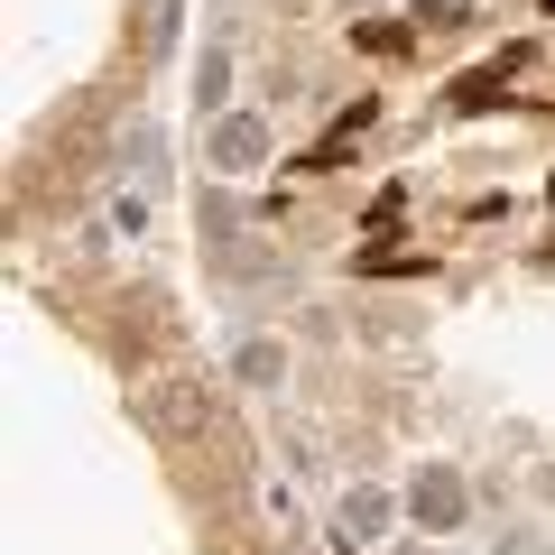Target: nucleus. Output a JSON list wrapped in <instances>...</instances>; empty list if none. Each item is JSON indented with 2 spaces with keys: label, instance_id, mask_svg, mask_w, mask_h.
I'll return each mask as SVG.
<instances>
[{
  "label": "nucleus",
  "instance_id": "obj_6",
  "mask_svg": "<svg viewBox=\"0 0 555 555\" xmlns=\"http://www.w3.org/2000/svg\"><path fill=\"white\" fill-rule=\"evenodd\" d=\"M361 269L371 278H416V269H436V250H371Z\"/></svg>",
  "mask_w": 555,
  "mask_h": 555
},
{
  "label": "nucleus",
  "instance_id": "obj_3",
  "mask_svg": "<svg viewBox=\"0 0 555 555\" xmlns=\"http://www.w3.org/2000/svg\"><path fill=\"white\" fill-rule=\"evenodd\" d=\"M518 65H528V47H509L500 65H473V75H463L444 102H454V112H491V102H509V75H518Z\"/></svg>",
  "mask_w": 555,
  "mask_h": 555
},
{
  "label": "nucleus",
  "instance_id": "obj_4",
  "mask_svg": "<svg viewBox=\"0 0 555 555\" xmlns=\"http://www.w3.org/2000/svg\"><path fill=\"white\" fill-rule=\"evenodd\" d=\"M371 112H379V102H352V112H343V120H334V130L315 139V149H306L297 167H306V177H324V167H343V149H352V139L371 130Z\"/></svg>",
  "mask_w": 555,
  "mask_h": 555
},
{
  "label": "nucleus",
  "instance_id": "obj_2",
  "mask_svg": "<svg viewBox=\"0 0 555 555\" xmlns=\"http://www.w3.org/2000/svg\"><path fill=\"white\" fill-rule=\"evenodd\" d=\"M269 158V120H250V112H232L214 130V167H232V177H250V167Z\"/></svg>",
  "mask_w": 555,
  "mask_h": 555
},
{
  "label": "nucleus",
  "instance_id": "obj_8",
  "mask_svg": "<svg viewBox=\"0 0 555 555\" xmlns=\"http://www.w3.org/2000/svg\"><path fill=\"white\" fill-rule=\"evenodd\" d=\"M241 379H278V343H250L241 352Z\"/></svg>",
  "mask_w": 555,
  "mask_h": 555
},
{
  "label": "nucleus",
  "instance_id": "obj_5",
  "mask_svg": "<svg viewBox=\"0 0 555 555\" xmlns=\"http://www.w3.org/2000/svg\"><path fill=\"white\" fill-rule=\"evenodd\" d=\"M379 528H389V500H379V491H352V500H343V546H371Z\"/></svg>",
  "mask_w": 555,
  "mask_h": 555
},
{
  "label": "nucleus",
  "instance_id": "obj_7",
  "mask_svg": "<svg viewBox=\"0 0 555 555\" xmlns=\"http://www.w3.org/2000/svg\"><path fill=\"white\" fill-rule=\"evenodd\" d=\"M352 38H361V47H371V56H398V47H408V38H416V28H379V20H361V28H352Z\"/></svg>",
  "mask_w": 555,
  "mask_h": 555
},
{
  "label": "nucleus",
  "instance_id": "obj_1",
  "mask_svg": "<svg viewBox=\"0 0 555 555\" xmlns=\"http://www.w3.org/2000/svg\"><path fill=\"white\" fill-rule=\"evenodd\" d=\"M408 509H416V528H426V537H454L463 528V481L444 473V463H426L416 491H408Z\"/></svg>",
  "mask_w": 555,
  "mask_h": 555
}]
</instances>
